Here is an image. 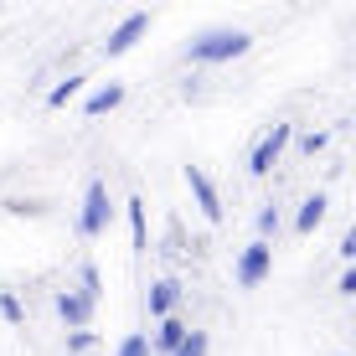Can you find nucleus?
<instances>
[{
    "label": "nucleus",
    "instance_id": "1",
    "mask_svg": "<svg viewBox=\"0 0 356 356\" xmlns=\"http://www.w3.org/2000/svg\"><path fill=\"white\" fill-rule=\"evenodd\" d=\"M248 47H253L248 31H238V26H212V31L196 36V42H186V57H191V63H232V57H243Z\"/></svg>",
    "mask_w": 356,
    "mask_h": 356
},
{
    "label": "nucleus",
    "instance_id": "2",
    "mask_svg": "<svg viewBox=\"0 0 356 356\" xmlns=\"http://www.w3.org/2000/svg\"><path fill=\"white\" fill-rule=\"evenodd\" d=\"M108 217H114V207H108V186H104V181H88L78 232H83V238H98V232H108Z\"/></svg>",
    "mask_w": 356,
    "mask_h": 356
},
{
    "label": "nucleus",
    "instance_id": "3",
    "mask_svg": "<svg viewBox=\"0 0 356 356\" xmlns=\"http://www.w3.org/2000/svg\"><path fill=\"white\" fill-rule=\"evenodd\" d=\"M268 268H274V248L259 238V243H248V248L238 253V284L243 289H259L264 279H268Z\"/></svg>",
    "mask_w": 356,
    "mask_h": 356
},
{
    "label": "nucleus",
    "instance_id": "4",
    "mask_svg": "<svg viewBox=\"0 0 356 356\" xmlns=\"http://www.w3.org/2000/svg\"><path fill=\"white\" fill-rule=\"evenodd\" d=\"M186 186H191V196H196V207H202L207 222H222V196H217L212 176H207L202 165H186Z\"/></svg>",
    "mask_w": 356,
    "mask_h": 356
},
{
    "label": "nucleus",
    "instance_id": "5",
    "mask_svg": "<svg viewBox=\"0 0 356 356\" xmlns=\"http://www.w3.org/2000/svg\"><path fill=\"white\" fill-rule=\"evenodd\" d=\"M150 31V16H145V10H134V16H124L119 21L114 31H108V42H104V57H124L134 42H140V36Z\"/></svg>",
    "mask_w": 356,
    "mask_h": 356
},
{
    "label": "nucleus",
    "instance_id": "6",
    "mask_svg": "<svg viewBox=\"0 0 356 356\" xmlns=\"http://www.w3.org/2000/svg\"><path fill=\"white\" fill-rule=\"evenodd\" d=\"M289 134H294L289 124H274V129H268L264 140H259V150H253V161H248V170H253V176H268V170H274L279 150L289 145Z\"/></svg>",
    "mask_w": 356,
    "mask_h": 356
},
{
    "label": "nucleus",
    "instance_id": "7",
    "mask_svg": "<svg viewBox=\"0 0 356 356\" xmlns=\"http://www.w3.org/2000/svg\"><path fill=\"white\" fill-rule=\"evenodd\" d=\"M57 315H63L72 330H83V325H88V315H93V300L83 289H67V294H57Z\"/></svg>",
    "mask_w": 356,
    "mask_h": 356
},
{
    "label": "nucleus",
    "instance_id": "8",
    "mask_svg": "<svg viewBox=\"0 0 356 356\" xmlns=\"http://www.w3.org/2000/svg\"><path fill=\"white\" fill-rule=\"evenodd\" d=\"M176 300H181V284L176 279H161V284H150V294H145V310H150L155 321H170Z\"/></svg>",
    "mask_w": 356,
    "mask_h": 356
},
{
    "label": "nucleus",
    "instance_id": "9",
    "mask_svg": "<svg viewBox=\"0 0 356 356\" xmlns=\"http://www.w3.org/2000/svg\"><path fill=\"white\" fill-rule=\"evenodd\" d=\"M119 104H124V83H104V88L88 93V104H83V108L98 119V114H108V108H119Z\"/></svg>",
    "mask_w": 356,
    "mask_h": 356
},
{
    "label": "nucleus",
    "instance_id": "10",
    "mask_svg": "<svg viewBox=\"0 0 356 356\" xmlns=\"http://www.w3.org/2000/svg\"><path fill=\"white\" fill-rule=\"evenodd\" d=\"M186 336H191V330L181 325L176 315H170V321H161V330H155V351H161V356H176V351H181V341H186Z\"/></svg>",
    "mask_w": 356,
    "mask_h": 356
},
{
    "label": "nucleus",
    "instance_id": "11",
    "mask_svg": "<svg viewBox=\"0 0 356 356\" xmlns=\"http://www.w3.org/2000/svg\"><path fill=\"white\" fill-rule=\"evenodd\" d=\"M321 222H325V196H321V191H315V196H310V202H305V207H300V217H294V232H300V238H310V232H315V227H321Z\"/></svg>",
    "mask_w": 356,
    "mask_h": 356
},
{
    "label": "nucleus",
    "instance_id": "12",
    "mask_svg": "<svg viewBox=\"0 0 356 356\" xmlns=\"http://www.w3.org/2000/svg\"><path fill=\"white\" fill-rule=\"evenodd\" d=\"M129 207V238H134V248H150V238H145V202L134 196V202H124Z\"/></svg>",
    "mask_w": 356,
    "mask_h": 356
},
{
    "label": "nucleus",
    "instance_id": "13",
    "mask_svg": "<svg viewBox=\"0 0 356 356\" xmlns=\"http://www.w3.org/2000/svg\"><path fill=\"white\" fill-rule=\"evenodd\" d=\"M78 93H83V78H67V83H57V88L47 93V104H52V108H63L67 98H78Z\"/></svg>",
    "mask_w": 356,
    "mask_h": 356
},
{
    "label": "nucleus",
    "instance_id": "14",
    "mask_svg": "<svg viewBox=\"0 0 356 356\" xmlns=\"http://www.w3.org/2000/svg\"><path fill=\"white\" fill-rule=\"evenodd\" d=\"M114 356H150V336H140V330H129L124 341H119Z\"/></svg>",
    "mask_w": 356,
    "mask_h": 356
},
{
    "label": "nucleus",
    "instance_id": "15",
    "mask_svg": "<svg viewBox=\"0 0 356 356\" xmlns=\"http://www.w3.org/2000/svg\"><path fill=\"white\" fill-rule=\"evenodd\" d=\"M207 351H212V341H207V330H191V336L181 341V351H176V356H207Z\"/></svg>",
    "mask_w": 356,
    "mask_h": 356
},
{
    "label": "nucleus",
    "instance_id": "16",
    "mask_svg": "<svg viewBox=\"0 0 356 356\" xmlns=\"http://www.w3.org/2000/svg\"><path fill=\"white\" fill-rule=\"evenodd\" d=\"M0 315H6L10 325H21V321H26V310H21V300H16L10 289H0Z\"/></svg>",
    "mask_w": 356,
    "mask_h": 356
},
{
    "label": "nucleus",
    "instance_id": "17",
    "mask_svg": "<svg viewBox=\"0 0 356 356\" xmlns=\"http://www.w3.org/2000/svg\"><path fill=\"white\" fill-rule=\"evenodd\" d=\"M78 279H83V294H88V300L98 305V289H104V279H98V268H93V264H83V268H78Z\"/></svg>",
    "mask_w": 356,
    "mask_h": 356
},
{
    "label": "nucleus",
    "instance_id": "18",
    "mask_svg": "<svg viewBox=\"0 0 356 356\" xmlns=\"http://www.w3.org/2000/svg\"><path fill=\"white\" fill-rule=\"evenodd\" d=\"M274 232H279V207H274V202H268V207H264V212H259V238L268 243V238H274Z\"/></svg>",
    "mask_w": 356,
    "mask_h": 356
},
{
    "label": "nucleus",
    "instance_id": "19",
    "mask_svg": "<svg viewBox=\"0 0 356 356\" xmlns=\"http://www.w3.org/2000/svg\"><path fill=\"white\" fill-rule=\"evenodd\" d=\"M67 351H72V356L93 351V330H72V336H67Z\"/></svg>",
    "mask_w": 356,
    "mask_h": 356
},
{
    "label": "nucleus",
    "instance_id": "20",
    "mask_svg": "<svg viewBox=\"0 0 356 356\" xmlns=\"http://www.w3.org/2000/svg\"><path fill=\"white\" fill-rule=\"evenodd\" d=\"M300 150H305V155H321V150H325V134H305Z\"/></svg>",
    "mask_w": 356,
    "mask_h": 356
},
{
    "label": "nucleus",
    "instance_id": "21",
    "mask_svg": "<svg viewBox=\"0 0 356 356\" xmlns=\"http://www.w3.org/2000/svg\"><path fill=\"white\" fill-rule=\"evenodd\" d=\"M341 294H346V300H356V264L341 274Z\"/></svg>",
    "mask_w": 356,
    "mask_h": 356
},
{
    "label": "nucleus",
    "instance_id": "22",
    "mask_svg": "<svg viewBox=\"0 0 356 356\" xmlns=\"http://www.w3.org/2000/svg\"><path fill=\"white\" fill-rule=\"evenodd\" d=\"M341 253H346V259H351V264H356V222H351V227H346V238H341Z\"/></svg>",
    "mask_w": 356,
    "mask_h": 356
}]
</instances>
